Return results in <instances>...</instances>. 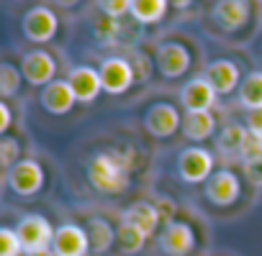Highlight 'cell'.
I'll use <instances>...</instances> for the list:
<instances>
[{"mask_svg": "<svg viewBox=\"0 0 262 256\" xmlns=\"http://www.w3.org/2000/svg\"><path fill=\"white\" fill-rule=\"evenodd\" d=\"M160 210L155 202H147V200H137L134 205H128L123 210V223H131V225H137L139 231H144L147 236H152L160 225Z\"/></svg>", "mask_w": 262, "mask_h": 256, "instance_id": "18", "label": "cell"}, {"mask_svg": "<svg viewBox=\"0 0 262 256\" xmlns=\"http://www.w3.org/2000/svg\"><path fill=\"white\" fill-rule=\"evenodd\" d=\"M54 256H85L90 251V236L88 228L75 225V223H64L57 228L54 233V243H52Z\"/></svg>", "mask_w": 262, "mask_h": 256, "instance_id": "11", "label": "cell"}, {"mask_svg": "<svg viewBox=\"0 0 262 256\" xmlns=\"http://www.w3.org/2000/svg\"><path fill=\"white\" fill-rule=\"evenodd\" d=\"M21 162V144L13 139V136H6L0 141V164H3L6 174Z\"/></svg>", "mask_w": 262, "mask_h": 256, "instance_id": "27", "label": "cell"}, {"mask_svg": "<svg viewBox=\"0 0 262 256\" xmlns=\"http://www.w3.org/2000/svg\"><path fill=\"white\" fill-rule=\"evenodd\" d=\"M11 128V108L6 103H0V134H6Z\"/></svg>", "mask_w": 262, "mask_h": 256, "instance_id": "35", "label": "cell"}, {"mask_svg": "<svg viewBox=\"0 0 262 256\" xmlns=\"http://www.w3.org/2000/svg\"><path fill=\"white\" fill-rule=\"evenodd\" d=\"M216 90L208 85L206 77H193L190 82H185V87L180 90V100L185 105L188 113H211L213 103H216Z\"/></svg>", "mask_w": 262, "mask_h": 256, "instance_id": "13", "label": "cell"}, {"mask_svg": "<svg viewBox=\"0 0 262 256\" xmlns=\"http://www.w3.org/2000/svg\"><path fill=\"white\" fill-rule=\"evenodd\" d=\"M157 205V210H160V218L165 220V225H170V223H175V202L170 200V197H162V200H157L155 202Z\"/></svg>", "mask_w": 262, "mask_h": 256, "instance_id": "32", "label": "cell"}, {"mask_svg": "<svg viewBox=\"0 0 262 256\" xmlns=\"http://www.w3.org/2000/svg\"><path fill=\"white\" fill-rule=\"evenodd\" d=\"M247 131L252 136L262 139V108L259 110H249V115H247Z\"/></svg>", "mask_w": 262, "mask_h": 256, "instance_id": "34", "label": "cell"}, {"mask_svg": "<svg viewBox=\"0 0 262 256\" xmlns=\"http://www.w3.org/2000/svg\"><path fill=\"white\" fill-rule=\"evenodd\" d=\"M6 182H8V187H11L13 195H18V197H34L44 187V169L34 159H21L6 174Z\"/></svg>", "mask_w": 262, "mask_h": 256, "instance_id": "4", "label": "cell"}, {"mask_svg": "<svg viewBox=\"0 0 262 256\" xmlns=\"http://www.w3.org/2000/svg\"><path fill=\"white\" fill-rule=\"evenodd\" d=\"M21 29H24V36L34 44H47L54 39L57 29H59V18L52 8L47 6H36L31 11L24 13V21H21Z\"/></svg>", "mask_w": 262, "mask_h": 256, "instance_id": "6", "label": "cell"}, {"mask_svg": "<svg viewBox=\"0 0 262 256\" xmlns=\"http://www.w3.org/2000/svg\"><path fill=\"white\" fill-rule=\"evenodd\" d=\"M131 67H134L137 82H147V80L152 77V62H149L144 54H134V59H131Z\"/></svg>", "mask_w": 262, "mask_h": 256, "instance_id": "31", "label": "cell"}, {"mask_svg": "<svg viewBox=\"0 0 262 256\" xmlns=\"http://www.w3.org/2000/svg\"><path fill=\"white\" fill-rule=\"evenodd\" d=\"M213 18L221 31L236 34L249 23V3H244V0H221L213 6Z\"/></svg>", "mask_w": 262, "mask_h": 256, "instance_id": "15", "label": "cell"}, {"mask_svg": "<svg viewBox=\"0 0 262 256\" xmlns=\"http://www.w3.org/2000/svg\"><path fill=\"white\" fill-rule=\"evenodd\" d=\"M242 195V182L231 169H216L211 180L206 182V200L216 208H229L239 200Z\"/></svg>", "mask_w": 262, "mask_h": 256, "instance_id": "9", "label": "cell"}, {"mask_svg": "<svg viewBox=\"0 0 262 256\" xmlns=\"http://www.w3.org/2000/svg\"><path fill=\"white\" fill-rule=\"evenodd\" d=\"M21 72H24V80L34 87H47L52 85L57 77V62L49 52L44 49H34L29 54H24L21 59Z\"/></svg>", "mask_w": 262, "mask_h": 256, "instance_id": "10", "label": "cell"}, {"mask_svg": "<svg viewBox=\"0 0 262 256\" xmlns=\"http://www.w3.org/2000/svg\"><path fill=\"white\" fill-rule=\"evenodd\" d=\"M16 233H18V238H21L24 253L39 256V253L52 251L57 228H52V223H49L44 215H26V218H21V223L16 225Z\"/></svg>", "mask_w": 262, "mask_h": 256, "instance_id": "2", "label": "cell"}, {"mask_svg": "<svg viewBox=\"0 0 262 256\" xmlns=\"http://www.w3.org/2000/svg\"><path fill=\"white\" fill-rule=\"evenodd\" d=\"M242 167H244V174H247L249 185L262 187V157H257V159H247V162H242Z\"/></svg>", "mask_w": 262, "mask_h": 256, "instance_id": "30", "label": "cell"}, {"mask_svg": "<svg viewBox=\"0 0 262 256\" xmlns=\"http://www.w3.org/2000/svg\"><path fill=\"white\" fill-rule=\"evenodd\" d=\"M88 236H90V248H93L95 253L108 251V248L113 246V241H116V231H113L111 223L103 220V218H93V220L88 223Z\"/></svg>", "mask_w": 262, "mask_h": 256, "instance_id": "22", "label": "cell"}, {"mask_svg": "<svg viewBox=\"0 0 262 256\" xmlns=\"http://www.w3.org/2000/svg\"><path fill=\"white\" fill-rule=\"evenodd\" d=\"M88 182L103 195H121L128 187V164L121 154L100 151L88 164Z\"/></svg>", "mask_w": 262, "mask_h": 256, "instance_id": "1", "label": "cell"}, {"mask_svg": "<svg viewBox=\"0 0 262 256\" xmlns=\"http://www.w3.org/2000/svg\"><path fill=\"white\" fill-rule=\"evenodd\" d=\"M144 128H147V134L155 136V139H170L178 131H183V118H180L175 105L155 103L147 110V115H144Z\"/></svg>", "mask_w": 262, "mask_h": 256, "instance_id": "8", "label": "cell"}, {"mask_svg": "<svg viewBox=\"0 0 262 256\" xmlns=\"http://www.w3.org/2000/svg\"><path fill=\"white\" fill-rule=\"evenodd\" d=\"M39 256H54V251H47V253H39Z\"/></svg>", "mask_w": 262, "mask_h": 256, "instance_id": "36", "label": "cell"}, {"mask_svg": "<svg viewBox=\"0 0 262 256\" xmlns=\"http://www.w3.org/2000/svg\"><path fill=\"white\" fill-rule=\"evenodd\" d=\"M21 80H24V72L16 64L11 62L0 64V95L3 97H13L21 90Z\"/></svg>", "mask_w": 262, "mask_h": 256, "instance_id": "25", "label": "cell"}, {"mask_svg": "<svg viewBox=\"0 0 262 256\" xmlns=\"http://www.w3.org/2000/svg\"><path fill=\"white\" fill-rule=\"evenodd\" d=\"M116 241H118L123 253H139L144 248V243H147V233L139 231L137 225L121 220V225L116 228Z\"/></svg>", "mask_w": 262, "mask_h": 256, "instance_id": "23", "label": "cell"}, {"mask_svg": "<svg viewBox=\"0 0 262 256\" xmlns=\"http://www.w3.org/2000/svg\"><path fill=\"white\" fill-rule=\"evenodd\" d=\"M98 72H100L103 92H108V95H123L131 85L137 82L134 67H131V62L123 59V57H108V59H103L100 67H98Z\"/></svg>", "mask_w": 262, "mask_h": 256, "instance_id": "5", "label": "cell"}, {"mask_svg": "<svg viewBox=\"0 0 262 256\" xmlns=\"http://www.w3.org/2000/svg\"><path fill=\"white\" fill-rule=\"evenodd\" d=\"M178 172H180V180L188 182V185L208 182L211 174H213V154L203 146L183 149L180 157H178Z\"/></svg>", "mask_w": 262, "mask_h": 256, "instance_id": "3", "label": "cell"}, {"mask_svg": "<svg viewBox=\"0 0 262 256\" xmlns=\"http://www.w3.org/2000/svg\"><path fill=\"white\" fill-rule=\"evenodd\" d=\"M206 80L216 90V95H229L236 87H242V72H239L236 62H231V59L211 62L208 69H206Z\"/></svg>", "mask_w": 262, "mask_h": 256, "instance_id": "14", "label": "cell"}, {"mask_svg": "<svg viewBox=\"0 0 262 256\" xmlns=\"http://www.w3.org/2000/svg\"><path fill=\"white\" fill-rule=\"evenodd\" d=\"M77 103H93L100 92H103V82H100V72L93 67H75L67 77Z\"/></svg>", "mask_w": 262, "mask_h": 256, "instance_id": "16", "label": "cell"}, {"mask_svg": "<svg viewBox=\"0 0 262 256\" xmlns=\"http://www.w3.org/2000/svg\"><path fill=\"white\" fill-rule=\"evenodd\" d=\"M170 11L167 0H131V18L137 23H160Z\"/></svg>", "mask_w": 262, "mask_h": 256, "instance_id": "21", "label": "cell"}, {"mask_svg": "<svg viewBox=\"0 0 262 256\" xmlns=\"http://www.w3.org/2000/svg\"><path fill=\"white\" fill-rule=\"evenodd\" d=\"M183 134L185 139L201 144L216 134V118L211 113H188L183 120Z\"/></svg>", "mask_w": 262, "mask_h": 256, "instance_id": "20", "label": "cell"}, {"mask_svg": "<svg viewBox=\"0 0 262 256\" xmlns=\"http://www.w3.org/2000/svg\"><path fill=\"white\" fill-rule=\"evenodd\" d=\"M100 11H103V16H108V18H121V16H131V0H105V3H100Z\"/></svg>", "mask_w": 262, "mask_h": 256, "instance_id": "29", "label": "cell"}, {"mask_svg": "<svg viewBox=\"0 0 262 256\" xmlns=\"http://www.w3.org/2000/svg\"><path fill=\"white\" fill-rule=\"evenodd\" d=\"M242 157H244V162H247V159H257V157H262V139L249 134V139H247V144H244Z\"/></svg>", "mask_w": 262, "mask_h": 256, "instance_id": "33", "label": "cell"}, {"mask_svg": "<svg viewBox=\"0 0 262 256\" xmlns=\"http://www.w3.org/2000/svg\"><path fill=\"white\" fill-rule=\"evenodd\" d=\"M239 100L249 110H259L262 108V72H252V74H247L242 80Z\"/></svg>", "mask_w": 262, "mask_h": 256, "instance_id": "24", "label": "cell"}, {"mask_svg": "<svg viewBox=\"0 0 262 256\" xmlns=\"http://www.w3.org/2000/svg\"><path fill=\"white\" fill-rule=\"evenodd\" d=\"M24 246L16 228H0V256H21Z\"/></svg>", "mask_w": 262, "mask_h": 256, "instance_id": "28", "label": "cell"}, {"mask_svg": "<svg viewBox=\"0 0 262 256\" xmlns=\"http://www.w3.org/2000/svg\"><path fill=\"white\" fill-rule=\"evenodd\" d=\"M247 139H249V131L242 123H229L224 131L216 136V149L221 154H226V157H242Z\"/></svg>", "mask_w": 262, "mask_h": 256, "instance_id": "19", "label": "cell"}, {"mask_svg": "<svg viewBox=\"0 0 262 256\" xmlns=\"http://www.w3.org/2000/svg\"><path fill=\"white\" fill-rule=\"evenodd\" d=\"M75 103H77V97H75V92H72L67 80H54L52 85H47L41 90V108L47 113H52V115L70 113L75 108Z\"/></svg>", "mask_w": 262, "mask_h": 256, "instance_id": "17", "label": "cell"}, {"mask_svg": "<svg viewBox=\"0 0 262 256\" xmlns=\"http://www.w3.org/2000/svg\"><path fill=\"white\" fill-rule=\"evenodd\" d=\"M190 49L180 41H165L157 46V54H155V67L160 69L162 77L167 80H178L183 77L188 69H190Z\"/></svg>", "mask_w": 262, "mask_h": 256, "instance_id": "7", "label": "cell"}, {"mask_svg": "<svg viewBox=\"0 0 262 256\" xmlns=\"http://www.w3.org/2000/svg\"><path fill=\"white\" fill-rule=\"evenodd\" d=\"M93 34H95V41L98 44H113L118 41V34H121V26L116 18H108V16H98L95 26H93Z\"/></svg>", "mask_w": 262, "mask_h": 256, "instance_id": "26", "label": "cell"}, {"mask_svg": "<svg viewBox=\"0 0 262 256\" xmlns=\"http://www.w3.org/2000/svg\"><path fill=\"white\" fill-rule=\"evenodd\" d=\"M160 248L165 251V256H190L193 248H195L193 228L183 220L165 225V231L160 233Z\"/></svg>", "mask_w": 262, "mask_h": 256, "instance_id": "12", "label": "cell"}]
</instances>
